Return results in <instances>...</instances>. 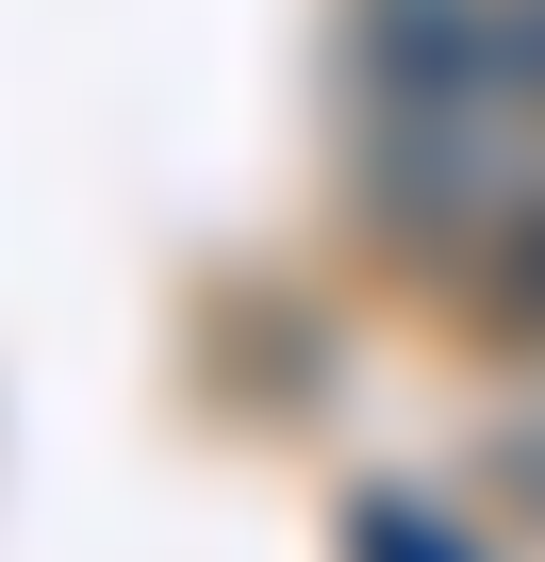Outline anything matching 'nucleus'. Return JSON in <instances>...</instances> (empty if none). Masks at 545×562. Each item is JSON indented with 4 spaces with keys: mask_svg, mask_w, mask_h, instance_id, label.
I'll return each mask as SVG.
<instances>
[{
    "mask_svg": "<svg viewBox=\"0 0 545 562\" xmlns=\"http://www.w3.org/2000/svg\"><path fill=\"white\" fill-rule=\"evenodd\" d=\"M348 546H364V562H446V529H430L413 496H364V513H348Z\"/></svg>",
    "mask_w": 545,
    "mask_h": 562,
    "instance_id": "f03ea898",
    "label": "nucleus"
},
{
    "mask_svg": "<svg viewBox=\"0 0 545 562\" xmlns=\"http://www.w3.org/2000/svg\"><path fill=\"white\" fill-rule=\"evenodd\" d=\"M463 315H479L496 348H545V182H529V199L463 248Z\"/></svg>",
    "mask_w": 545,
    "mask_h": 562,
    "instance_id": "f257e3e1",
    "label": "nucleus"
}]
</instances>
